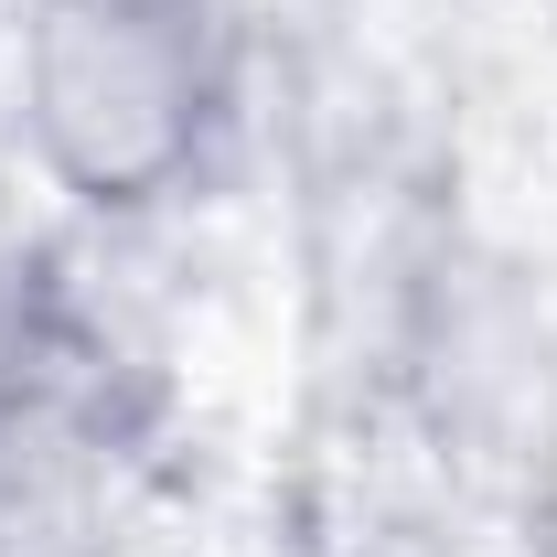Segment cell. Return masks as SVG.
I'll use <instances>...</instances> for the list:
<instances>
[{
	"label": "cell",
	"mask_w": 557,
	"mask_h": 557,
	"mask_svg": "<svg viewBox=\"0 0 557 557\" xmlns=\"http://www.w3.org/2000/svg\"><path fill=\"white\" fill-rule=\"evenodd\" d=\"M247 0H22L11 119L33 172L86 214H161L247 119Z\"/></svg>",
	"instance_id": "6da1fadb"
},
{
	"label": "cell",
	"mask_w": 557,
	"mask_h": 557,
	"mask_svg": "<svg viewBox=\"0 0 557 557\" xmlns=\"http://www.w3.org/2000/svg\"><path fill=\"white\" fill-rule=\"evenodd\" d=\"M11 429H22V375H11V344H0V504H11Z\"/></svg>",
	"instance_id": "7a4b0ae2"
},
{
	"label": "cell",
	"mask_w": 557,
	"mask_h": 557,
	"mask_svg": "<svg viewBox=\"0 0 557 557\" xmlns=\"http://www.w3.org/2000/svg\"><path fill=\"white\" fill-rule=\"evenodd\" d=\"M22 557V547H11ZM33 557H119V547H86V536H54V547H33Z\"/></svg>",
	"instance_id": "3957f363"
}]
</instances>
